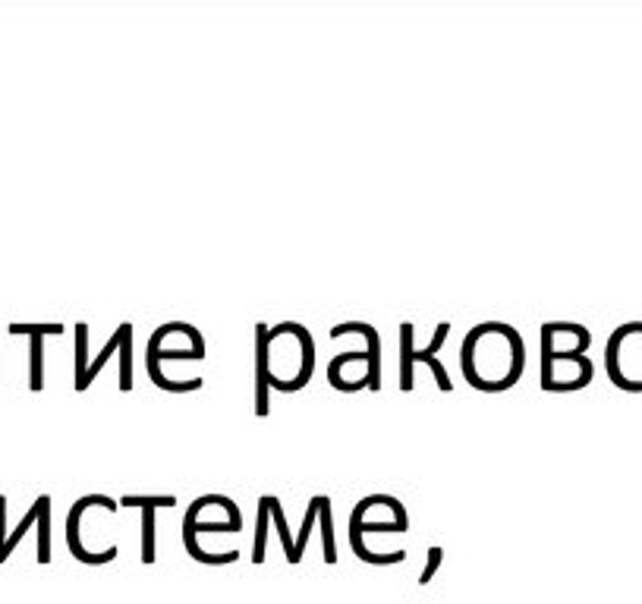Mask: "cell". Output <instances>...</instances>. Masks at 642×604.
Returning <instances> with one entry per match:
<instances>
[{
	"mask_svg": "<svg viewBox=\"0 0 642 604\" xmlns=\"http://www.w3.org/2000/svg\"><path fill=\"white\" fill-rule=\"evenodd\" d=\"M412 350H416V344H412V325L404 321L400 325V390H412Z\"/></svg>",
	"mask_w": 642,
	"mask_h": 604,
	"instance_id": "obj_7",
	"label": "cell"
},
{
	"mask_svg": "<svg viewBox=\"0 0 642 604\" xmlns=\"http://www.w3.org/2000/svg\"><path fill=\"white\" fill-rule=\"evenodd\" d=\"M118 350H120V328H118V331H114V337H111V340H108V344L101 347V352H98L95 359L89 362V371H85V378H82V381H79V385H77L79 393H82V390L92 388V381H95L98 371H101V369H104V366H108V362H111V356H114V352H118Z\"/></svg>",
	"mask_w": 642,
	"mask_h": 604,
	"instance_id": "obj_9",
	"label": "cell"
},
{
	"mask_svg": "<svg viewBox=\"0 0 642 604\" xmlns=\"http://www.w3.org/2000/svg\"><path fill=\"white\" fill-rule=\"evenodd\" d=\"M39 561H51V494H41V516H39Z\"/></svg>",
	"mask_w": 642,
	"mask_h": 604,
	"instance_id": "obj_11",
	"label": "cell"
},
{
	"mask_svg": "<svg viewBox=\"0 0 642 604\" xmlns=\"http://www.w3.org/2000/svg\"><path fill=\"white\" fill-rule=\"evenodd\" d=\"M142 561H155V508H142Z\"/></svg>",
	"mask_w": 642,
	"mask_h": 604,
	"instance_id": "obj_16",
	"label": "cell"
},
{
	"mask_svg": "<svg viewBox=\"0 0 642 604\" xmlns=\"http://www.w3.org/2000/svg\"><path fill=\"white\" fill-rule=\"evenodd\" d=\"M412 362H422V366L431 369V375H435V385H438L441 393H450V390H454V381L448 378V369H445V362H441L438 356H428V352L419 347V350H412Z\"/></svg>",
	"mask_w": 642,
	"mask_h": 604,
	"instance_id": "obj_14",
	"label": "cell"
},
{
	"mask_svg": "<svg viewBox=\"0 0 642 604\" xmlns=\"http://www.w3.org/2000/svg\"><path fill=\"white\" fill-rule=\"evenodd\" d=\"M272 520L274 529H277V535H281V545H284V554H287V561L291 564H299V557H296V542H293L291 529H287V520H284V508H281V501L272 494Z\"/></svg>",
	"mask_w": 642,
	"mask_h": 604,
	"instance_id": "obj_12",
	"label": "cell"
},
{
	"mask_svg": "<svg viewBox=\"0 0 642 604\" xmlns=\"http://www.w3.org/2000/svg\"><path fill=\"white\" fill-rule=\"evenodd\" d=\"M318 520H322V542H325V561L334 564L337 554H334V516H332V498L322 494V508H318Z\"/></svg>",
	"mask_w": 642,
	"mask_h": 604,
	"instance_id": "obj_13",
	"label": "cell"
},
{
	"mask_svg": "<svg viewBox=\"0 0 642 604\" xmlns=\"http://www.w3.org/2000/svg\"><path fill=\"white\" fill-rule=\"evenodd\" d=\"M604 369L614 388L642 393V321H626L608 337Z\"/></svg>",
	"mask_w": 642,
	"mask_h": 604,
	"instance_id": "obj_1",
	"label": "cell"
},
{
	"mask_svg": "<svg viewBox=\"0 0 642 604\" xmlns=\"http://www.w3.org/2000/svg\"><path fill=\"white\" fill-rule=\"evenodd\" d=\"M3 542H7V498L0 494V551H3Z\"/></svg>",
	"mask_w": 642,
	"mask_h": 604,
	"instance_id": "obj_20",
	"label": "cell"
},
{
	"mask_svg": "<svg viewBox=\"0 0 642 604\" xmlns=\"http://www.w3.org/2000/svg\"><path fill=\"white\" fill-rule=\"evenodd\" d=\"M268 520H272V494H262V498H258V523H255V551H253L255 564H262V561H265Z\"/></svg>",
	"mask_w": 642,
	"mask_h": 604,
	"instance_id": "obj_8",
	"label": "cell"
},
{
	"mask_svg": "<svg viewBox=\"0 0 642 604\" xmlns=\"http://www.w3.org/2000/svg\"><path fill=\"white\" fill-rule=\"evenodd\" d=\"M89 371V325L79 321L77 325V385Z\"/></svg>",
	"mask_w": 642,
	"mask_h": 604,
	"instance_id": "obj_18",
	"label": "cell"
},
{
	"mask_svg": "<svg viewBox=\"0 0 642 604\" xmlns=\"http://www.w3.org/2000/svg\"><path fill=\"white\" fill-rule=\"evenodd\" d=\"M120 390H133V325H120Z\"/></svg>",
	"mask_w": 642,
	"mask_h": 604,
	"instance_id": "obj_5",
	"label": "cell"
},
{
	"mask_svg": "<svg viewBox=\"0 0 642 604\" xmlns=\"http://www.w3.org/2000/svg\"><path fill=\"white\" fill-rule=\"evenodd\" d=\"M17 337H29V390L41 393L44 390V337H60L67 331L63 325H10L7 328Z\"/></svg>",
	"mask_w": 642,
	"mask_h": 604,
	"instance_id": "obj_3",
	"label": "cell"
},
{
	"mask_svg": "<svg viewBox=\"0 0 642 604\" xmlns=\"http://www.w3.org/2000/svg\"><path fill=\"white\" fill-rule=\"evenodd\" d=\"M176 498L174 494H123L120 498V508H174Z\"/></svg>",
	"mask_w": 642,
	"mask_h": 604,
	"instance_id": "obj_15",
	"label": "cell"
},
{
	"mask_svg": "<svg viewBox=\"0 0 642 604\" xmlns=\"http://www.w3.org/2000/svg\"><path fill=\"white\" fill-rule=\"evenodd\" d=\"M145 369H149V375H152L155 388H161V390H171V393H190V390L202 388V378H186V381H174V378H167V375L161 371V362H157L155 356H145Z\"/></svg>",
	"mask_w": 642,
	"mask_h": 604,
	"instance_id": "obj_6",
	"label": "cell"
},
{
	"mask_svg": "<svg viewBox=\"0 0 642 604\" xmlns=\"http://www.w3.org/2000/svg\"><path fill=\"white\" fill-rule=\"evenodd\" d=\"M255 416H272V328L255 325Z\"/></svg>",
	"mask_w": 642,
	"mask_h": 604,
	"instance_id": "obj_2",
	"label": "cell"
},
{
	"mask_svg": "<svg viewBox=\"0 0 642 604\" xmlns=\"http://www.w3.org/2000/svg\"><path fill=\"white\" fill-rule=\"evenodd\" d=\"M441 554H445V551H441L438 545L428 551V564H426V573H422V583H428V580H431V573L438 570V564H441Z\"/></svg>",
	"mask_w": 642,
	"mask_h": 604,
	"instance_id": "obj_19",
	"label": "cell"
},
{
	"mask_svg": "<svg viewBox=\"0 0 642 604\" xmlns=\"http://www.w3.org/2000/svg\"><path fill=\"white\" fill-rule=\"evenodd\" d=\"M344 334H359L366 337V350H369V369H366V388L375 393L381 390V337L378 331L366 325V321H340L337 328H332V340L344 337Z\"/></svg>",
	"mask_w": 642,
	"mask_h": 604,
	"instance_id": "obj_4",
	"label": "cell"
},
{
	"mask_svg": "<svg viewBox=\"0 0 642 604\" xmlns=\"http://www.w3.org/2000/svg\"><path fill=\"white\" fill-rule=\"evenodd\" d=\"M318 508H322V494H315L309 501V510H306V516H303V529H299V539H296V557L303 561V551H306V542H309L312 529L318 523Z\"/></svg>",
	"mask_w": 642,
	"mask_h": 604,
	"instance_id": "obj_17",
	"label": "cell"
},
{
	"mask_svg": "<svg viewBox=\"0 0 642 604\" xmlns=\"http://www.w3.org/2000/svg\"><path fill=\"white\" fill-rule=\"evenodd\" d=\"M39 516H41V498H35V504H32V510H29V513L22 516L20 526H17L13 532H10V535H7V542H3V551H0V564H3V561H7V557L13 554V547L20 545L22 535H26L29 529L39 526Z\"/></svg>",
	"mask_w": 642,
	"mask_h": 604,
	"instance_id": "obj_10",
	"label": "cell"
}]
</instances>
